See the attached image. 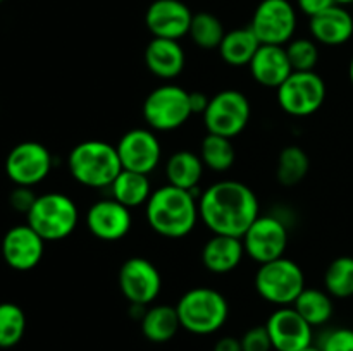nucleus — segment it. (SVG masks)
I'll use <instances>...</instances> for the list:
<instances>
[{
  "instance_id": "obj_40",
  "label": "nucleus",
  "mask_w": 353,
  "mask_h": 351,
  "mask_svg": "<svg viewBox=\"0 0 353 351\" xmlns=\"http://www.w3.org/2000/svg\"><path fill=\"white\" fill-rule=\"evenodd\" d=\"M348 78H350V83H352V86H353V57H352V61H350V65H348Z\"/></svg>"
},
{
  "instance_id": "obj_13",
  "label": "nucleus",
  "mask_w": 353,
  "mask_h": 351,
  "mask_svg": "<svg viewBox=\"0 0 353 351\" xmlns=\"http://www.w3.org/2000/svg\"><path fill=\"white\" fill-rule=\"evenodd\" d=\"M52 164V155L45 145L38 141H23L7 155L6 174L16 186L33 188L47 179Z\"/></svg>"
},
{
  "instance_id": "obj_31",
  "label": "nucleus",
  "mask_w": 353,
  "mask_h": 351,
  "mask_svg": "<svg viewBox=\"0 0 353 351\" xmlns=\"http://www.w3.org/2000/svg\"><path fill=\"white\" fill-rule=\"evenodd\" d=\"M188 34L196 47L203 50H214V48H219L226 31L219 17L210 12H199L193 14Z\"/></svg>"
},
{
  "instance_id": "obj_10",
  "label": "nucleus",
  "mask_w": 353,
  "mask_h": 351,
  "mask_svg": "<svg viewBox=\"0 0 353 351\" xmlns=\"http://www.w3.org/2000/svg\"><path fill=\"white\" fill-rule=\"evenodd\" d=\"M250 28L262 45L285 47L296 30L295 7L288 0H262L252 16Z\"/></svg>"
},
{
  "instance_id": "obj_25",
  "label": "nucleus",
  "mask_w": 353,
  "mask_h": 351,
  "mask_svg": "<svg viewBox=\"0 0 353 351\" xmlns=\"http://www.w3.org/2000/svg\"><path fill=\"white\" fill-rule=\"evenodd\" d=\"M261 41L255 36L250 26L247 28H236L233 31H228L224 34L223 41L219 45V55L228 65L233 67H241V65H248L257 54Z\"/></svg>"
},
{
  "instance_id": "obj_6",
  "label": "nucleus",
  "mask_w": 353,
  "mask_h": 351,
  "mask_svg": "<svg viewBox=\"0 0 353 351\" xmlns=\"http://www.w3.org/2000/svg\"><path fill=\"white\" fill-rule=\"evenodd\" d=\"M255 291L264 301L279 306H293L305 289V274L296 262L281 257L259 265L254 279Z\"/></svg>"
},
{
  "instance_id": "obj_8",
  "label": "nucleus",
  "mask_w": 353,
  "mask_h": 351,
  "mask_svg": "<svg viewBox=\"0 0 353 351\" xmlns=\"http://www.w3.org/2000/svg\"><path fill=\"white\" fill-rule=\"evenodd\" d=\"M250 114V100L245 93L240 89H223L210 98L202 116L207 133L233 140L248 126Z\"/></svg>"
},
{
  "instance_id": "obj_21",
  "label": "nucleus",
  "mask_w": 353,
  "mask_h": 351,
  "mask_svg": "<svg viewBox=\"0 0 353 351\" xmlns=\"http://www.w3.org/2000/svg\"><path fill=\"white\" fill-rule=\"evenodd\" d=\"M145 65L154 76L161 79H174L183 72L186 55L178 40L152 38L145 48Z\"/></svg>"
},
{
  "instance_id": "obj_4",
  "label": "nucleus",
  "mask_w": 353,
  "mask_h": 351,
  "mask_svg": "<svg viewBox=\"0 0 353 351\" xmlns=\"http://www.w3.org/2000/svg\"><path fill=\"white\" fill-rule=\"evenodd\" d=\"M181 329L195 336H210L223 329L230 305L223 292L212 288H193L176 303Z\"/></svg>"
},
{
  "instance_id": "obj_29",
  "label": "nucleus",
  "mask_w": 353,
  "mask_h": 351,
  "mask_svg": "<svg viewBox=\"0 0 353 351\" xmlns=\"http://www.w3.org/2000/svg\"><path fill=\"white\" fill-rule=\"evenodd\" d=\"M200 158L203 165L214 172H226L236 160V151L230 138L207 134L200 143Z\"/></svg>"
},
{
  "instance_id": "obj_36",
  "label": "nucleus",
  "mask_w": 353,
  "mask_h": 351,
  "mask_svg": "<svg viewBox=\"0 0 353 351\" xmlns=\"http://www.w3.org/2000/svg\"><path fill=\"white\" fill-rule=\"evenodd\" d=\"M37 195L31 191V188H24V186H17L12 193H10V206L17 212L28 213L33 206Z\"/></svg>"
},
{
  "instance_id": "obj_42",
  "label": "nucleus",
  "mask_w": 353,
  "mask_h": 351,
  "mask_svg": "<svg viewBox=\"0 0 353 351\" xmlns=\"http://www.w3.org/2000/svg\"><path fill=\"white\" fill-rule=\"evenodd\" d=\"M302 351H321V350H319V348H317V346H314V344H312V346L305 348V350H302Z\"/></svg>"
},
{
  "instance_id": "obj_28",
  "label": "nucleus",
  "mask_w": 353,
  "mask_h": 351,
  "mask_svg": "<svg viewBox=\"0 0 353 351\" xmlns=\"http://www.w3.org/2000/svg\"><path fill=\"white\" fill-rule=\"evenodd\" d=\"M310 160L305 150L296 145H290L281 150L276 165V178L283 186H296L309 174Z\"/></svg>"
},
{
  "instance_id": "obj_32",
  "label": "nucleus",
  "mask_w": 353,
  "mask_h": 351,
  "mask_svg": "<svg viewBox=\"0 0 353 351\" xmlns=\"http://www.w3.org/2000/svg\"><path fill=\"white\" fill-rule=\"evenodd\" d=\"M26 332V315L16 303H0V348H14Z\"/></svg>"
},
{
  "instance_id": "obj_2",
  "label": "nucleus",
  "mask_w": 353,
  "mask_h": 351,
  "mask_svg": "<svg viewBox=\"0 0 353 351\" xmlns=\"http://www.w3.org/2000/svg\"><path fill=\"white\" fill-rule=\"evenodd\" d=\"M148 226L159 236L181 240L195 229L200 220L199 198L193 191L164 184L154 189L145 205Z\"/></svg>"
},
{
  "instance_id": "obj_22",
  "label": "nucleus",
  "mask_w": 353,
  "mask_h": 351,
  "mask_svg": "<svg viewBox=\"0 0 353 351\" xmlns=\"http://www.w3.org/2000/svg\"><path fill=\"white\" fill-rule=\"evenodd\" d=\"M243 240L226 234H212L202 248V264L212 274H228L241 264L245 257Z\"/></svg>"
},
{
  "instance_id": "obj_9",
  "label": "nucleus",
  "mask_w": 353,
  "mask_h": 351,
  "mask_svg": "<svg viewBox=\"0 0 353 351\" xmlns=\"http://www.w3.org/2000/svg\"><path fill=\"white\" fill-rule=\"evenodd\" d=\"M278 103L292 117H309L326 100V83L316 71H293L278 88Z\"/></svg>"
},
{
  "instance_id": "obj_1",
  "label": "nucleus",
  "mask_w": 353,
  "mask_h": 351,
  "mask_svg": "<svg viewBox=\"0 0 353 351\" xmlns=\"http://www.w3.org/2000/svg\"><path fill=\"white\" fill-rule=\"evenodd\" d=\"M200 220L212 234L243 237L261 215L259 198L250 186L224 179L210 184L199 196Z\"/></svg>"
},
{
  "instance_id": "obj_37",
  "label": "nucleus",
  "mask_w": 353,
  "mask_h": 351,
  "mask_svg": "<svg viewBox=\"0 0 353 351\" xmlns=\"http://www.w3.org/2000/svg\"><path fill=\"white\" fill-rule=\"evenodd\" d=\"M296 3H299V9L303 14L314 17L323 12V10L330 9L331 6H334V0H296Z\"/></svg>"
},
{
  "instance_id": "obj_18",
  "label": "nucleus",
  "mask_w": 353,
  "mask_h": 351,
  "mask_svg": "<svg viewBox=\"0 0 353 351\" xmlns=\"http://www.w3.org/2000/svg\"><path fill=\"white\" fill-rule=\"evenodd\" d=\"M90 234L102 241H119L131 229V210L117 200L102 198L93 203L85 217Z\"/></svg>"
},
{
  "instance_id": "obj_41",
  "label": "nucleus",
  "mask_w": 353,
  "mask_h": 351,
  "mask_svg": "<svg viewBox=\"0 0 353 351\" xmlns=\"http://www.w3.org/2000/svg\"><path fill=\"white\" fill-rule=\"evenodd\" d=\"M334 3L336 6H350V3H353V0H334Z\"/></svg>"
},
{
  "instance_id": "obj_26",
  "label": "nucleus",
  "mask_w": 353,
  "mask_h": 351,
  "mask_svg": "<svg viewBox=\"0 0 353 351\" xmlns=\"http://www.w3.org/2000/svg\"><path fill=\"white\" fill-rule=\"evenodd\" d=\"M110 188V196L123 203L128 209H134V206L147 205L148 198L152 195V182L147 174H140V172L133 171H121L119 176L114 179Z\"/></svg>"
},
{
  "instance_id": "obj_12",
  "label": "nucleus",
  "mask_w": 353,
  "mask_h": 351,
  "mask_svg": "<svg viewBox=\"0 0 353 351\" xmlns=\"http://www.w3.org/2000/svg\"><path fill=\"white\" fill-rule=\"evenodd\" d=\"M117 284L130 305L150 306L161 295L162 277L148 258L131 257L121 265Z\"/></svg>"
},
{
  "instance_id": "obj_23",
  "label": "nucleus",
  "mask_w": 353,
  "mask_h": 351,
  "mask_svg": "<svg viewBox=\"0 0 353 351\" xmlns=\"http://www.w3.org/2000/svg\"><path fill=\"white\" fill-rule=\"evenodd\" d=\"M203 169H205V165H203L200 155L188 150L176 151L165 162L168 184L195 193L196 186L200 184L203 178Z\"/></svg>"
},
{
  "instance_id": "obj_43",
  "label": "nucleus",
  "mask_w": 353,
  "mask_h": 351,
  "mask_svg": "<svg viewBox=\"0 0 353 351\" xmlns=\"http://www.w3.org/2000/svg\"><path fill=\"white\" fill-rule=\"evenodd\" d=\"M3 2V0H0V3H2Z\"/></svg>"
},
{
  "instance_id": "obj_30",
  "label": "nucleus",
  "mask_w": 353,
  "mask_h": 351,
  "mask_svg": "<svg viewBox=\"0 0 353 351\" xmlns=\"http://www.w3.org/2000/svg\"><path fill=\"white\" fill-rule=\"evenodd\" d=\"M324 289L333 298H350L353 296V257L343 255L327 265L324 272Z\"/></svg>"
},
{
  "instance_id": "obj_27",
  "label": "nucleus",
  "mask_w": 353,
  "mask_h": 351,
  "mask_svg": "<svg viewBox=\"0 0 353 351\" xmlns=\"http://www.w3.org/2000/svg\"><path fill=\"white\" fill-rule=\"evenodd\" d=\"M293 308L312 327L326 326L334 312L333 296L326 289L323 291V289L305 288L293 303Z\"/></svg>"
},
{
  "instance_id": "obj_11",
  "label": "nucleus",
  "mask_w": 353,
  "mask_h": 351,
  "mask_svg": "<svg viewBox=\"0 0 353 351\" xmlns=\"http://www.w3.org/2000/svg\"><path fill=\"white\" fill-rule=\"evenodd\" d=\"M241 240L248 258L262 265L285 257L290 234L281 219L274 215H259Z\"/></svg>"
},
{
  "instance_id": "obj_17",
  "label": "nucleus",
  "mask_w": 353,
  "mask_h": 351,
  "mask_svg": "<svg viewBox=\"0 0 353 351\" xmlns=\"http://www.w3.org/2000/svg\"><path fill=\"white\" fill-rule=\"evenodd\" d=\"M193 14L181 0H154L145 12V24L154 38L181 40L190 33Z\"/></svg>"
},
{
  "instance_id": "obj_19",
  "label": "nucleus",
  "mask_w": 353,
  "mask_h": 351,
  "mask_svg": "<svg viewBox=\"0 0 353 351\" xmlns=\"http://www.w3.org/2000/svg\"><path fill=\"white\" fill-rule=\"evenodd\" d=\"M248 67H250V74L255 83L265 86V88L276 89L293 72L288 54L283 45H261Z\"/></svg>"
},
{
  "instance_id": "obj_35",
  "label": "nucleus",
  "mask_w": 353,
  "mask_h": 351,
  "mask_svg": "<svg viewBox=\"0 0 353 351\" xmlns=\"http://www.w3.org/2000/svg\"><path fill=\"white\" fill-rule=\"evenodd\" d=\"M243 351H272L271 337H269L265 326L250 327L243 336L240 337Z\"/></svg>"
},
{
  "instance_id": "obj_14",
  "label": "nucleus",
  "mask_w": 353,
  "mask_h": 351,
  "mask_svg": "<svg viewBox=\"0 0 353 351\" xmlns=\"http://www.w3.org/2000/svg\"><path fill=\"white\" fill-rule=\"evenodd\" d=\"M124 171L150 176L162 160V147L155 131L150 127L130 129L116 145Z\"/></svg>"
},
{
  "instance_id": "obj_38",
  "label": "nucleus",
  "mask_w": 353,
  "mask_h": 351,
  "mask_svg": "<svg viewBox=\"0 0 353 351\" xmlns=\"http://www.w3.org/2000/svg\"><path fill=\"white\" fill-rule=\"evenodd\" d=\"M212 351H243V348H241V341L238 337L224 336L216 341Z\"/></svg>"
},
{
  "instance_id": "obj_5",
  "label": "nucleus",
  "mask_w": 353,
  "mask_h": 351,
  "mask_svg": "<svg viewBox=\"0 0 353 351\" xmlns=\"http://www.w3.org/2000/svg\"><path fill=\"white\" fill-rule=\"evenodd\" d=\"M79 212L74 200L64 193H45L37 196L26 213L30 224L45 241H61L74 233Z\"/></svg>"
},
{
  "instance_id": "obj_7",
  "label": "nucleus",
  "mask_w": 353,
  "mask_h": 351,
  "mask_svg": "<svg viewBox=\"0 0 353 351\" xmlns=\"http://www.w3.org/2000/svg\"><path fill=\"white\" fill-rule=\"evenodd\" d=\"M141 114L152 131L168 133L179 129L193 116L190 92L178 85H162L152 89L145 98Z\"/></svg>"
},
{
  "instance_id": "obj_33",
  "label": "nucleus",
  "mask_w": 353,
  "mask_h": 351,
  "mask_svg": "<svg viewBox=\"0 0 353 351\" xmlns=\"http://www.w3.org/2000/svg\"><path fill=\"white\" fill-rule=\"evenodd\" d=\"M290 64L293 71H316L319 62V47L312 38H295L286 45Z\"/></svg>"
},
{
  "instance_id": "obj_16",
  "label": "nucleus",
  "mask_w": 353,
  "mask_h": 351,
  "mask_svg": "<svg viewBox=\"0 0 353 351\" xmlns=\"http://www.w3.org/2000/svg\"><path fill=\"white\" fill-rule=\"evenodd\" d=\"M43 253L45 240L30 224L10 227L2 240V257L14 270H31L40 264Z\"/></svg>"
},
{
  "instance_id": "obj_34",
  "label": "nucleus",
  "mask_w": 353,
  "mask_h": 351,
  "mask_svg": "<svg viewBox=\"0 0 353 351\" xmlns=\"http://www.w3.org/2000/svg\"><path fill=\"white\" fill-rule=\"evenodd\" d=\"M321 351H353V329L350 327H334L321 336Z\"/></svg>"
},
{
  "instance_id": "obj_3",
  "label": "nucleus",
  "mask_w": 353,
  "mask_h": 351,
  "mask_svg": "<svg viewBox=\"0 0 353 351\" xmlns=\"http://www.w3.org/2000/svg\"><path fill=\"white\" fill-rule=\"evenodd\" d=\"M68 169L76 182L86 188H109L123 171L114 145L102 140H86L68 155Z\"/></svg>"
},
{
  "instance_id": "obj_39",
  "label": "nucleus",
  "mask_w": 353,
  "mask_h": 351,
  "mask_svg": "<svg viewBox=\"0 0 353 351\" xmlns=\"http://www.w3.org/2000/svg\"><path fill=\"white\" fill-rule=\"evenodd\" d=\"M210 98L202 92H190V105H192L193 114H203L209 107Z\"/></svg>"
},
{
  "instance_id": "obj_24",
  "label": "nucleus",
  "mask_w": 353,
  "mask_h": 351,
  "mask_svg": "<svg viewBox=\"0 0 353 351\" xmlns=\"http://www.w3.org/2000/svg\"><path fill=\"white\" fill-rule=\"evenodd\" d=\"M140 326L145 339L155 344L168 343L181 329L176 306L171 305L148 306L141 317Z\"/></svg>"
},
{
  "instance_id": "obj_20",
  "label": "nucleus",
  "mask_w": 353,
  "mask_h": 351,
  "mask_svg": "<svg viewBox=\"0 0 353 351\" xmlns=\"http://www.w3.org/2000/svg\"><path fill=\"white\" fill-rule=\"evenodd\" d=\"M310 34L317 43L340 47L353 36V17L343 6H331L317 16L310 17Z\"/></svg>"
},
{
  "instance_id": "obj_15",
  "label": "nucleus",
  "mask_w": 353,
  "mask_h": 351,
  "mask_svg": "<svg viewBox=\"0 0 353 351\" xmlns=\"http://www.w3.org/2000/svg\"><path fill=\"white\" fill-rule=\"evenodd\" d=\"M264 326L274 351H302L314 343V327L293 306H279Z\"/></svg>"
}]
</instances>
